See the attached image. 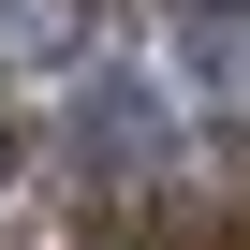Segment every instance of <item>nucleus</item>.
I'll list each match as a JSON object with an SVG mask.
<instances>
[{"mask_svg":"<svg viewBox=\"0 0 250 250\" xmlns=\"http://www.w3.org/2000/svg\"><path fill=\"white\" fill-rule=\"evenodd\" d=\"M162 147H177V133H162V103H147V88H88V118H74V177L118 191V177H147Z\"/></svg>","mask_w":250,"mask_h":250,"instance_id":"1","label":"nucleus"},{"mask_svg":"<svg viewBox=\"0 0 250 250\" xmlns=\"http://www.w3.org/2000/svg\"><path fill=\"white\" fill-rule=\"evenodd\" d=\"M177 15H235V0H177Z\"/></svg>","mask_w":250,"mask_h":250,"instance_id":"3","label":"nucleus"},{"mask_svg":"<svg viewBox=\"0 0 250 250\" xmlns=\"http://www.w3.org/2000/svg\"><path fill=\"white\" fill-rule=\"evenodd\" d=\"M0 162H15V133H0Z\"/></svg>","mask_w":250,"mask_h":250,"instance_id":"4","label":"nucleus"},{"mask_svg":"<svg viewBox=\"0 0 250 250\" xmlns=\"http://www.w3.org/2000/svg\"><path fill=\"white\" fill-rule=\"evenodd\" d=\"M103 0H0V59H88Z\"/></svg>","mask_w":250,"mask_h":250,"instance_id":"2","label":"nucleus"}]
</instances>
